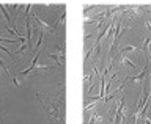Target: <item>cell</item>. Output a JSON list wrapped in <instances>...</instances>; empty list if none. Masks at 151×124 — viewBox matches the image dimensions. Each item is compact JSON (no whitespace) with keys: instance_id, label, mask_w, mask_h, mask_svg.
I'll use <instances>...</instances> for the list:
<instances>
[{"instance_id":"cell-5","label":"cell","mask_w":151,"mask_h":124,"mask_svg":"<svg viewBox=\"0 0 151 124\" xmlns=\"http://www.w3.org/2000/svg\"><path fill=\"white\" fill-rule=\"evenodd\" d=\"M0 68H2V69L5 71V74H6V75H9V72H8V69H6V65L3 63V60H0Z\"/></svg>"},{"instance_id":"cell-6","label":"cell","mask_w":151,"mask_h":124,"mask_svg":"<svg viewBox=\"0 0 151 124\" xmlns=\"http://www.w3.org/2000/svg\"><path fill=\"white\" fill-rule=\"evenodd\" d=\"M0 41H8V42H17V39H5V38H0Z\"/></svg>"},{"instance_id":"cell-4","label":"cell","mask_w":151,"mask_h":124,"mask_svg":"<svg viewBox=\"0 0 151 124\" xmlns=\"http://www.w3.org/2000/svg\"><path fill=\"white\" fill-rule=\"evenodd\" d=\"M123 65H128L129 68H135V65H134V63H132V61H131L129 58H126V57H124V58H123Z\"/></svg>"},{"instance_id":"cell-3","label":"cell","mask_w":151,"mask_h":124,"mask_svg":"<svg viewBox=\"0 0 151 124\" xmlns=\"http://www.w3.org/2000/svg\"><path fill=\"white\" fill-rule=\"evenodd\" d=\"M0 10L3 11V16H5V19H6V22L9 24V22H11V19H9V14H8V11H6V6H5V5H0Z\"/></svg>"},{"instance_id":"cell-2","label":"cell","mask_w":151,"mask_h":124,"mask_svg":"<svg viewBox=\"0 0 151 124\" xmlns=\"http://www.w3.org/2000/svg\"><path fill=\"white\" fill-rule=\"evenodd\" d=\"M40 54H41V52L38 50V54L35 55V60H33V65H32L30 68H27V69L21 71V75H25V74H28V72H32V71L36 69V68H43V69H47V68H49V66H41V65H38V57H40Z\"/></svg>"},{"instance_id":"cell-1","label":"cell","mask_w":151,"mask_h":124,"mask_svg":"<svg viewBox=\"0 0 151 124\" xmlns=\"http://www.w3.org/2000/svg\"><path fill=\"white\" fill-rule=\"evenodd\" d=\"M36 97H38V101H40V104L43 105V108H44V110L47 112V115H52L54 118L60 119V108L57 107L55 104H52L51 101L47 102V99H43V96H41V94H38Z\"/></svg>"}]
</instances>
